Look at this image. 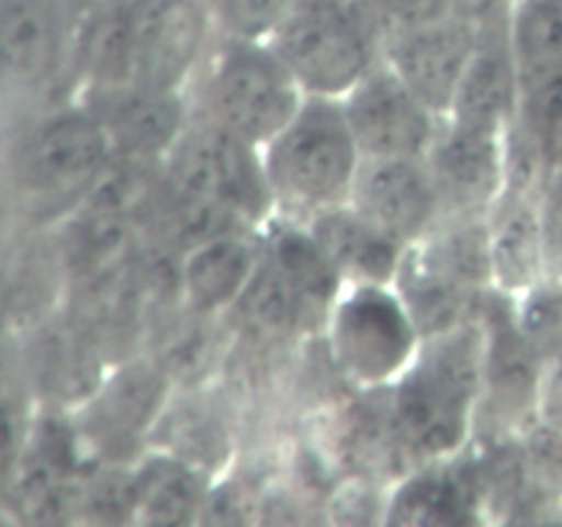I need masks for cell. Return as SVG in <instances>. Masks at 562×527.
I'll return each mask as SVG.
<instances>
[{
  "mask_svg": "<svg viewBox=\"0 0 562 527\" xmlns=\"http://www.w3.org/2000/svg\"><path fill=\"white\" fill-rule=\"evenodd\" d=\"M261 154L274 203L294 220L349 203L362 165L344 102L329 97H305Z\"/></svg>",
  "mask_w": 562,
  "mask_h": 527,
  "instance_id": "cell-2",
  "label": "cell"
},
{
  "mask_svg": "<svg viewBox=\"0 0 562 527\" xmlns=\"http://www.w3.org/2000/svg\"><path fill=\"white\" fill-rule=\"evenodd\" d=\"M217 38L203 0L132 5V82L184 91Z\"/></svg>",
  "mask_w": 562,
  "mask_h": 527,
  "instance_id": "cell-10",
  "label": "cell"
},
{
  "mask_svg": "<svg viewBox=\"0 0 562 527\" xmlns=\"http://www.w3.org/2000/svg\"><path fill=\"white\" fill-rule=\"evenodd\" d=\"M488 261L499 294L519 296L549 278L538 192L505 190L488 209Z\"/></svg>",
  "mask_w": 562,
  "mask_h": 527,
  "instance_id": "cell-19",
  "label": "cell"
},
{
  "mask_svg": "<svg viewBox=\"0 0 562 527\" xmlns=\"http://www.w3.org/2000/svg\"><path fill=\"white\" fill-rule=\"evenodd\" d=\"M113 159L99 115L86 102L66 104L33 121L11 162L14 187L33 206L75 209Z\"/></svg>",
  "mask_w": 562,
  "mask_h": 527,
  "instance_id": "cell-5",
  "label": "cell"
},
{
  "mask_svg": "<svg viewBox=\"0 0 562 527\" xmlns=\"http://www.w3.org/2000/svg\"><path fill=\"white\" fill-rule=\"evenodd\" d=\"M486 329L483 318L423 338L412 366L387 388L390 415L406 459L415 464L456 459L470 442L483 401Z\"/></svg>",
  "mask_w": 562,
  "mask_h": 527,
  "instance_id": "cell-1",
  "label": "cell"
},
{
  "mask_svg": "<svg viewBox=\"0 0 562 527\" xmlns=\"http://www.w3.org/2000/svg\"><path fill=\"white\" fill-rule=\"evenodd\" d=\"M324 329L335 366L366 390L390 388L423 344L395 283H346Z\"/></svg>",
  "mask_w": 562,
  "mask_h": 527,
  "instance_id": "cell-6",
  "label": "cell"
},
{
  "mask_svg": "<svg viewBox=\"0 0 562 527\" xmlns=\"http://www.w3.org/2000/svg\"><path fill=\"white\" fill-rule=\"evenodd\" d=\"M538 417L562 431V357L560 360L549 362L547 373H543L541 399H538Z\"/></svg>",
  "mask_w": 562,
  "mask_h": 527,
  "instance_id": "cell-35",
  "label": "cell"
},
{
  "mask_svg": "<svg viewBox=\"0 0 562 527\" xmlns=\"http://www.w3.org/2000/svg\"><path fill=\"white\" fill-rule=\"evenodd\" d=\"M521 69L508 38V20L488 22L477 33L467 69L445 119L486 132H505L519 115Z\"/></svg>",
  "mask_w": 562,
  "mask_h": 527,
  "instance_id": "cell-17",
  "label": "cell"
},
{
  "mask_svg": "<svg viewBox=\"0 0 562 527\" xmlns=\"http://www.w3.org/2000/svg\"><path fill=\"white\" fill-rule=\"evenodd\" d=\"M148 448L168 450V453L190 461L192 467L214 478V472H220V467L228 459L231 434L212 406L201 404V401L176 404L170 399L157 428H154Z\"/></svg>",
  "mask_w": 562,
  "mask_h": 527,
  "instance_id": "cell-25",
  "label": "cell"
},
{
  "mask_svg": "<svg viewBox=\"0 0 562 527\" xmlns=\"http://www.w3.org/2000/svg\"><path fill=\"white\" fill-rule=\"evenodd\" d=\"M340 102L362 157H426L445 121L384 58Z\"/></svg>",
  "mask_w": 562,
  "mask_h": 527,
  "instance_id": "cell-9",
  "label": "cell"
},
{
  "mask_svg": "<svg viewBox=\"0 0 562 527\" xmlns=\"http://www.w3.org/2000/svg\"><path fill=\"white\" fill-rule=\"evenodd\" d=\"M209 497L212 478L168 450L148 448L132 461L135 522L190 525L206 511Z\"/></svg>",
  "mask_w": 562,
  "mask_h": 527,
  "instance_id": "cell-22",
  "label": "cell"
},
{
  "mask_svg": "<svg viewBox=\"0 0 562 527\" xmlns=\"http://www.w3.org/2000/svg\"><path fill=\"white\" fill-rule=\"evenodd\" d=\"M214 27L225 36L269 38L294 0H203Z\"/></svg>",
  "mask_w": 562,
  "mask_h": 527,
  "instance_id": "cell-29",
  "label": "cell"
},
{
  "mask_svg": "<svg viewBox=\"0 0 562 527\" xmlns=\"http://www.w3.org/2000/svg\"><path fill=\"white\" fill-rule=\"evenodd\" d=\"M302 223L322 242L346 283H395L409 247L362 217L351 203L324 209Z\"/></svg>",
  "mask_w": 562,
  "mask_h": 527,
  "instance_id": "cell-21",
  "label": "cell"
},
{
  "mask_svg": "<svg viewBox=\"0 0 562 527\" xmlns=\"http://www.w3.org/2000/svg\"><path fill=\"white\" fill-rule=\"evenodd\" d=\"M14 388V377H11V349H9V335H5L3 322H0V393Z\"/></svg>",
  "mask_w": 562,
  "mask_h": 527,
  "instance_id": "cell-36",
  "label": "cell"
},
{
  "mask_svg": "<svg viewBox=\"0 0 562 527\" xmlns=\"http://www.w3.org/2000/svg\"><path fill=\"white\" fill-rule=\"evenodd\" d=\"M82 437L66 423L47 417L33 421L9 497L14 508L31 522H66L80 514V489L88 461Z\"/></svg>",
  "mask_w": 562,
  "mask_h": 527,
  "instance_id": "cell-13",
  "label": "cell"
},
{
  "mask_svg": "<svg viewBox=\"0 0 562 527\" xmlns=\"http://www.w3.org/2000/svg\"><path fill=\"white\" fill-rule=\"evenodd\" d=\"M261 261V228L234 231L190 247L179 256L181 305L203 316L228 318Z\"/></svg>",
  "mask_w": 562,
  "mask_h": 527,
  "instance_id": "cell-18",
  "label": "cell"
},
{
  "mask_svg": "<svg viewBox=\"0 0 562 527\" xmlns=\"http://www.w3.org/2000/svg\"><path fill=\"white\" fill-rule=\"evenodd\" d=\"M514 124L547 143L552 152L562 148V66L521 77V102Z\"/></svg>",
  "mask_w": 562,
  "mask_h": 527,
  "instance_id": "cell-28",
  "label": "cell"
},
{
  "mask_svg": "<svg viewBox=\"0 0 562 527\" xmlns=\"http://www.w3.org/2000/svg\"><path fill=\"white\" fill-rule=\"evenodd\" d=\"M86 104L99 115L113 146V157L165 165L192 121L184 91L157 86H130L88 91Z\"/></svg>",
  "mask_w": 562,
  "mask_h": 527,
  "instance_id": "cell-12",
  "label": "cell"
},
{
  "mask_svg": "<svg viewBox=\"0 0 562 527\" xmlns=\"http://www.w3.org/2000/svg\"><path fill=\"white\" fill-rule=\"evenodd\" d=\"M228 318H236L245 333L258 335V338H289L296 333L322 329L300 291L289 283L278 264L267 256V245H263V261L256 278L250 280Z\"/></svg>",
  "mask_w": 562,
  "mask_h": 527,
  "instance_id": "cell-24",
  "label": "cell"
},
{
  "mask_svg": "<svg viewBox=\"0 0 562 527\" xmlns=\"http://www.w3.org/2000/svg\"><path fill=\"white\" fill-rule=\"evenodd\" d=\"M483 511V483L456 459L417 464L387 503L393 525H475Z\"/></svg>",
  "mask_w": 562,
  "mask_h": 527,
  "instance_id": "cell-20",
  "label": "cell"
},
{
  "mask_svg": "<svg viewBox=\"0 0 562 527\" xmlns=\"http://www.w3.org/2000/svg\"><path fill=\"white\" fill-rule=\"evenodd\" d=\"M349 203L406 247L426 239L445 220L426 157H362Z\"/></svg>",
  "mask_w": 562,
  "mask_h": 527,
  "instance_id": "cell-11",
  "label": "cell"
},
{
  "mask_svg": "<svg viewBox=\"0 0 562 527\" xmlns=\"http://www.w3.org/2000/svg\"><path fill=\"white\" fill-rule=\"evenodd\" d=\"M538 212H541L547 272L549 278L562 280V159L554 162L552 173L538 192Z\"/></svg>",
  "mask_w": 562,
  "mask_h": 527,
  "instance_id": "cell-33",
  "label": "cell"
},
{
  "mask_svg": "<svg viewBox=\"0 0 562 527\" xmlns=\"http://www.w3.org/2000/svg\"><path fill=\"white\" fill-rule=\"evenodd\" d=\"M192 113L263 148L302 108L307 93L267 38L217 31L195 75Z\"/></svg>",
  "mask_w": 562,
  "mask_h": 527,
  "instance_id": "cell-3",
  "label": "cell"
},
{
  "mask_svg": "<svg viewBox=\"0 0 562 527\" xmlns=\"http://www.w3.org/2000/svg\"><path fill=\"white\" fill-rule=\"evenodd\" d=\"M516 0H450V16L472 22V25H488V22L508 20V11Z\"/></svg>",
  "mask_w": 562,
  "mask_h": 527,
  "instance_id": "cell-34",
  "label": "cell"
},
{
  "mask_svg": "<svg viewBox=\"0 0 562 527\" xmlns=\"http://www.w3.org/2000/svg\"><path fill=\"white\" fill-rule=\"evenodd\" d=\"M75 42L66 0H0V86L36 88Z\"/></svg>",
  "mask_w": 562,
  "mask_h": 527,
  "instance_id": "cell-16",
  "label": "cell"
},
{
  "mask_svg": "<svg viewBox=\"0 0 562 527\" xmlns=\"http://www.w3.org/2000/svg\"><path fill=\"white\" fill-rule=\"evenodd\" d=\"M481 27L459 16H442L415 31L390 36L382 44V58L428 108L448 115Z\"/></svg>",
  "mask_w": 562,
  "mask_h": 527,
  "instance_id": "cell-15",
  "label": "cell"
},
{
  "mask_svg": "<svg viewBox=\"0 0 562 527\" xmlns=\"http://www.w3.org/2000/svg\"><path fill=\"white\" fill-rule=\"evenodd\" d=\"M519 448L536 489L562 500V431L536 417L519 434Z\"/></svg>",
  "mask_w": 562,
  "mask_h": 527,
  "instance_id": "cell-30",
  "label": "cell"
},
{
  "mask_svg": "<svg viewBox=\"0 0 562 527\" xmlns=\"http://www.w3.org/2000/svg\"><path fill=\"white\" fill-rule=\"evenodd\" d=\"M173 393V379L151 355L126 360L82 404L80 437L88 439L99 459L130 464L151 445L154 428Z\"/></svg>",
  "mask_w": 562,
  "mask_h": 527,
  "instance_id": "cell-8",
  "label": "cell"
},
{
  "mask_svg": "<svg viewBox=\"0 0 562 527\" xmlns=\"http://www.w3.org/2000/svg\"><path fill=\"white\" fill-rule=\"evenodd\" d=\"M33 421L27 415V404L16 388L0 393V489H9L20 464L25 445L31 439Z\"/></svg>",
  "mask_w": 562,
  "mask_h": 527,
  "instance_id": "cell-32",
  "label": "cell"
},
{
  "mask_svg": "<svg viewBox=\"0 0 562 527\" xmlns=\"http://www.w3.org/2000/svg\"><path fill=\"white\" fill-rule=\"evenodd\" d=\"M379 42L450 16V0H357Z\"/></svg>",
  "mask_w": 562,
  "mask_h": 527,
  "instance_id": "cell-31",
  "label": "cell"
},
{
  "mask_svg": "<svg viewBox=\"0 0 562 527\" xmlns=\"http://www.w3.org/2000/svg\"><path fill=\"white\" fill-rule=\"evenodd\" d=\"M514 300V318L521 335L547 362L562 357V280L547 278Z\"/></svg>",
  "mask_w": 562,
  "mask_h": 527,
  "instance_id": "cell-27",
  "label": "cell"
},
{
  "mask_svg": "<svg viewBox=\"0 0 562 527\" xmlns=\"http://www.w3.org/2000/svg\"><path fill=\"white\" fill-rule=\"evenodd\" d=\"M267 42L307 97L344 99L382 60L357 0H294Z\"/></svg>",
  "mask_w": 562,
  "mask_h": 527,
  "instance_id": "cell-4",
  "label": "cell"
},
{
  "mask_svg": "<svg viewBox=\"0 0 562 527\" xmlns=\"http://www.w3.org/2000/svg\"><path fill=\"white\" fill-rule=\"evenodd\" d=\"M428 170L437 181L445 217L448 214H488L508 190L505 135L475 130L459 121H442L426 154Z\"/></svg>",
  "mask_w": 562,
  "mask_h": 527,
  "instance_id": "cell-14",
  "label": "cell"
},
{
  "mask_svg": "<svg viewBox=\"0 0 562 527\" xmlns=\"http://www.w3.org/2000/svg\"><path fill=\"white\" fill-rule=\"evenodd\" d=\"M165 181L170 190L231 209L256 228L278 209L261 148L195 113L165 162Z\"/></svg>",
  "mask_w": 562,
  "mask_h": 527,
  "instance_id": "cell-7",
  "label": "cell"
},
{
  "mask_svg": "<svg viewBox=\"0 0 562 527\" xmlns=\"http://www.w3.org/2000/svg\"><path fill=\"white\" fill-rule=\"evenodd\" d=\"M508 38L521 77L562 66V0H516Z\"/></svg>",
  "mask_w": 562,
  "mask_h": 527,
  "instance_id": "cell-26",
  "label": "cell"
},
{
  "mask_svg": "<svg viewBox=\"0 0 562 527\" xmlns=\"http://www.w3.org/2000/svg\"><path fill=\"white\" fill-rule=\"evenodd\" d=\"M263 245H267V256L278 264L280 272L300 291V296L307 302V307L324 329L335 300L346 289V278L335 267L322 242L311 234V228L302 220H291V223L272 225L263 234Z\"/></svg>",
  "mask_w": 562,
  "mask_h": 527,
  "instance_id": "cell-23",
  "label": "cell"
}]
</instances>
